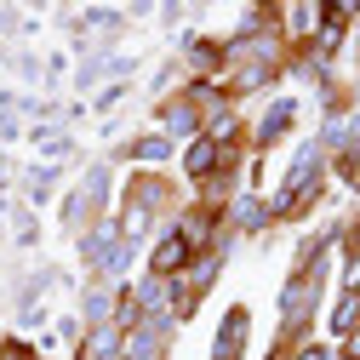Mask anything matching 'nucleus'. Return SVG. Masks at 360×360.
<instances>
[{
    "instance_id": "obj_1",
    "label": "nucleus",
    "mask_w": 360,
    "mask_h": 360,
    "mask_svg": "<svg viewBox=\"0 0 360 360\" xmlns=\"http://www.w3.org/2000/svg\"><path fill=\"white\" fill-rule=\"evenodd\" d=\"M184 252H189V240H184V235H172V240L160 246V257H155V269H160V275H172V269L184 263Z\"/></svg>"
}]
</instances>
